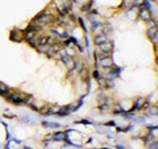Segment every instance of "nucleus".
Returning a JSON list of instances; mask_svg holds the SVG:
<instances>
[{
    "instance_id": "39448f33",
    "label": "nucleus",
    "mask_w": 158,
    "mask_h": 149,
    "mask_svg": "<svg viewBox=\"0 0 158 149\" xmlns=\"http://www.w3.org/2000/svg\"><path fill=\"white\" fill-rule=\"evenodd\" d=\"M140 16H141V19H142L144 21H150V20H152L150 11H149L148 8H144V7L140 10Z\"/></svg>"
},
{
    "instance_id": "6e6552de",
    "label": "nucleus",
    "mask_w": 158,
    "mask_h": 149,
    "mask_svg": "<svg viewBox=\"0 0 158 149\" xmlns=\"http://www.w3.org/2000/svg\"><path fill=\"white\" fill-rule=\"evenodd\" d=\"M8 93H9V88H8V87H7L4 83H1V82H0V95L7 96V95H8Z\"/></svg>"
},
{
    "instance_id": "f257e3e1",
    "label": "nucleus",
    "mask_w": 158,
    "mask_h": 149,
    "mask_svg": "<svg viewBox=\"0 0 158 149\" xmlns=\"http://www.w3.org/2000/svg\"><path fill=\"white\" fill-rule=\"evenodd\" d=\"M7 98H8L12 103H16V104H21V103H28L29 102V98H26L24 94H19V93H17V94L8 93Z\"/></svg>"
},
{
    "instance_id": "f03ea898",
    "label": "nucleus",
    "mask_w": 158,
    "mask_h": 149,
    "mask_svg": "<svg viewBox=\"0 0 158 149\" xmlns=\"http://www.w3.org/2000/svg\"><path fill=\"white\" fill-rule=\"evenodd\" d=\"M54 21V17H53L52 15H47V13H42V15H40L36 19V24L37 25H46V24H52V22Z\"/></svg>"
},
{
    "instance_id": "1a4fd4ad",
    "label": "nucleus",
    "mask_w": 158,
    "mask_h": 149,
    "mask_svg": "<svg viewBox=\"0 0 158 149\" xmlns=\"http://www.w3.org/2000/svg\"><path fill=\"white\" fill-rule=\"evenodd\" d=\"M63 136H65V133H57L56 136H54V139H56V140H63V139H65Z\"/></svg>"
},
{
    "instance_id": "0eeeda50",
    "label": "nucleus",
    "mask_w": 158,
    "mask_h": 149,
    "mask_svg": "<svg viewBox=\"0 0 158 149\" xmlns=\"http://www.w3.org/2000/svg\"><path fill=\"white\" fill-rule=\"evenodd\" d=\"M148 36H149V38L152 41H157V27H154V28H150L148 31Z\"/></svg>"
},
{
    "instance_id": "7ed1b4c3",
    "label": "nucleus",
    "mask_w": 158,
    "mask_h": 149,
    "mask_svg": "<svg viewBox=\"0 0 158 149\" xmlns=\"http://www.w3.org/2000/svg\"><path fill=\"white\" fill-rule=\"evenodd\" d=\"M99 65L104 69H109L113 66V61H112L111 56H104L99 59Z\"/></svg>"
},
{
    "instance_id": "20e7f679",
    "label": "nucleus",
    "mask_w": 158,
    "mask_h": 149,
    "mask_svg": "<svg viewBox=\"0 0 158 149\" xmlns=\"http://www.w3.org/2000/svg\"><path fill=\"white\" fill-rule=\"evenodd\" d=\"M98 48H99V50H102L103 53H109L112 50V42L111 41H105V42L99 44Z\"/></svg>"
},
{
    "instance_id": "423d86ee",
    "label": "nucleus",
    "mask_w": 158,
    "mask_h": 149,
    "mask_svg": "<svg viewBox=\"0 0 158 149\" xmlns=\"http://www.w3.org/2000/svg\"><path fill=\"white\" fill-rule=\"evenodd\" d=\"M105 41H108V37H107V34L105 33L96 34V37H95V44L96 45H99V44H102V42H105Z\"/></svg>"
}]
</instances>
